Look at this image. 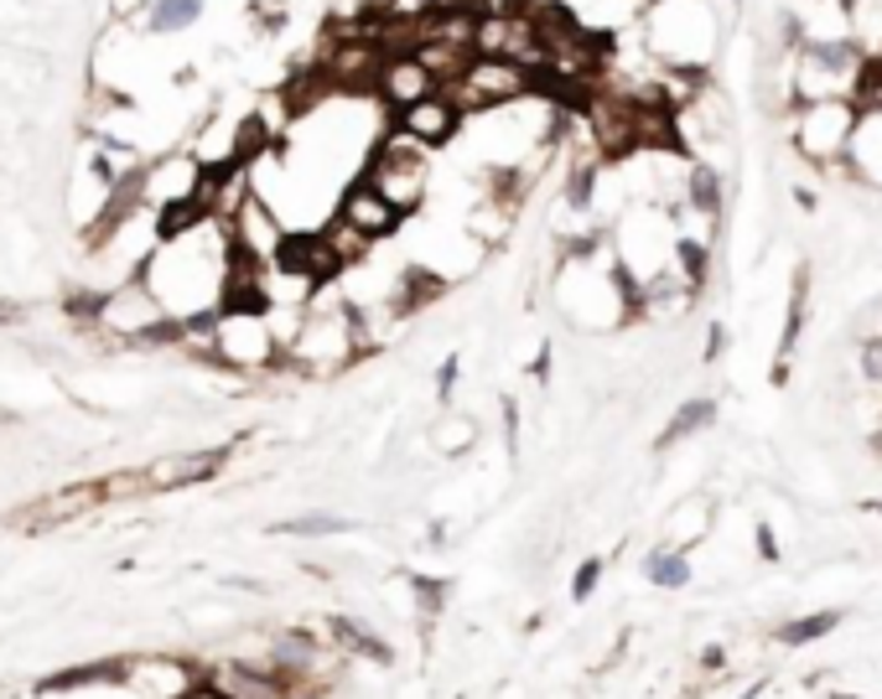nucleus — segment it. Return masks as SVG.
Masks as SVG:
<instances>
[{
    "instance_id": "f257e3e1",
    "label": "nucleus",
    "mask_w": 882,
    "mask_h": 699,
    "mask_svg": "<svg viewBox=\"0 0 882 699\" xmlns=\"http://www.w3.org/2000/svg\"><path fill=\"white\" fill-rule=\"evenodd\" d=\"M639 31H644V52L660 68L712 73L716 31H721L712 0H649Z\"/></svg>"
},
{
    "instance_id": "f03ea898",
    "label": "nucleus",
    "mask_w": 882,
    "mask_h": 699,
    "mask_svg": "<svg viewBox=\"0 0 882 699\" xmlns=\"http://www.w3.org/2000/svg\"><path fill=\"white\" fill-rule=\"evenodd\" d=\"M789 156L810 166L815 177H835L852 161V145L861 130V109L852 99H820V104H794L784 119Z\"/></svg>"
},
{
    "instance_id": "7ed1b4c3",
    "label": "nucleus",
    "mask_w": 882,
    "mask_h": 699,
    "mask_svg": "<svg viewBox=\"0 0 882 699\" xmlns=\"http://www.w3.org/2000/svg\"><path fill=\"white\" fill-rule=\"evenodd\" d=\"M363 182L374 186L384 203H395L406 218H421V208L431 203V151L389 125L363 161Z\"/></svg>"
},
{
    "instance_id": "20e7f679",
    "label": "nucleus",
    "mask_w": 882,
    "mask_h": 699,
    "mask_svg": "<svg viewBox=\"0 0 882 699\" xmlns=\"http://www.w3.org/2000/svg\"><path fill=\"white\" fill-rule=\"evenodd\" d=\"M214 363L239 373H265L286 363V342L270 311H218L214 316Z\"/></svg>"
},
{
    "instance_id": "39448f33",
    "label": "nucleus",
    "mask_w": 882,
    "mask_h": 699,
    "mask_svg": "<svg viewBox=\"0 0 882 699\" xmlns=\"http://www.w3.org/2000/svg\"><path fill=\"white\" fill-rule=\"evenodd\" d=\"M457 104H462V115H494V109H509V104H520L529 93H540V78L520 63H503V57H473L468 68L457 73L452 83H447Z\"/></svg>"
},
{
    "instance_id": "423d86ee",
    "label": "nucleus",
    "mask_w": 882,
    "mask_h": 699,
    "mask_svg": "<svg viewBox=\"0 0 882 699\" xmlns=\"http://www.w3.org/2000/svg\"><path fill=\"white\" fill-rule=\"evenodd\" d=\"M229 445H208V451H167L156 456L151 466H136L141 471V492H182V488H203L214 482L218 471L229 466Z\"/></svg>"
},
{
    "instance_id": "0eeeda50",
    "label": "nucleus",
    "mask_w": 882,
    "mask_h": 699,
    "mask_svg": "<svg viewBox=\"0 0 882 699\" xmlns=\"http://www.w3.org/2000/svg\"><path fill=\"white\" fill-rule=\"evenodd\" d=\"M333 218H343V223H348L354 233H363L369 244H389V238H395V233L410 223L406 212L395 208V203H384V197H380V192H374L369 182H363V177H354V182L343 186V197H337Z\"/></svg>"
},
{
    "instance_id": "6e6552de",
    "label": "nucleus",
    "mask_w": 882,
    "mask_h": 699,
    "mask_svg": "<svg viewBox=\"0 0 882 699\" xmlns=\"http://www.w3.org/2000/svg\"><path fill=\"white\" fill-rule=\"evenodd\" d=\"M389 125L406 130L410 140H421L426 151H442V145H452L468 130V115H462V104H457L452 93L442 89V93H431V99H421V104L400 109V115H389Z\"/></svg>"
},
{
    "instance_id": "1a4fd4ad",
    "label": "nucleus",
    "mask_w": 882,
    "mask_h": 699,
    "mask_svg": "<svg viewBox=\"0 0 882 699\" xmlns=\"http://www.w3.org/2000/svg\"><path fill=\"white\" fill-rule=\"evenodd\" d=\"M447 83L426 68V57H416V52H395V57H384L380 68V83H374V99H380L389 115H400L410 104H421L431 93H442Z\"/></svg>"
},
{
    "instance_id": "9d476101",
    "label": "nucleus",
    "mask_w": 882,
    "mask_h": 699,
    "mask_svg": "<svg viewBox=\"0 0 882 699\" xmlns=\"http://www.w3.org/2000/svg\"><path fill=\"white\" fill-rule=\"evenodd\" d=\"M104 497H110L104 477H99V482H78V488L48 492L42 503H31V508H22V513H11V523H16V529H57V523H73V518H84L89 508H99Z\"/></svg>"
},
{
    "instance_id": "9b49d317",
    "label": "nucleus",
    "mask_w": 882,
    "mask_h": 699,
    "mask_svg": "<svg viewBox=\"0 0 882 699\" xmlns=\"http://www.w3.org/2000/svg\"><path fill=\"white\" fill-rule=\"evenodd\" d=\"M322 632H328L333 652H343V658H358V663H380V669H395V648H389V643H384V637L369 627V622H358V617H343V611H333V617L322 622Z\"/></svg>"
},
{
    "instance_id": "f8f14e48",
    "label": "nucleus",
    "mask_w": 882,
    "mask_h": 699,
    "mask_svg": "<svg viewBox=\"0 0 882 699\" xmlns=\"http://www.w3.org/2000/svg\"><path fill=\"white\" fill-rule=\"evenodd\" d=\"M712 523H716V503H712V497H701V492H691V497H680V503L669 508L665 544H675V549H686V555H691L695 544H706V539H712Z\"/></svg>"
},
{
    "instance_id": "ddd939ff",
    "label": "nucleus",
    "mask_w": 882,
    "mask_h": 699,
    "mask_svg": "<svg viewBox=\"0 0 882 699\" xmlns=\"http://www.w3.org/2000/svg\"><path fill=\"white\" fill-rule=\"evenodd\" d=\"M406 591H410V617H416V632L431 643V632L442 627L447 606H452V591L457 585L447 575H406Z\"/></svg>"
},
{
    "instance_id": "4468645a",
    "label": "nucleus",
    "mask_w": 882,
    "mask_h": 699,
    "mask_svg": "<svg viewBox=\"0 0 882 699\" xmlns=\"http://www.w3.org/2000/svg\"><path fill=\"white\" fill-rule=\"evenodd\" d=\"M712 419H716V399H706V394L686 399V404H680V410H669V419L660 425V436H654V451H660V456L680 451V445L695 441L701 430H712Z\"/></svg>"
},
{
    "instance_id": "2eb2a0df",
    "label": "nucleus",
    "mask_w": 882,
    "mask_h": 699,
    "mask_svg": "<svg viewBox=\"0 0 882 699\" xmlns=\"http://www.w3.org/2000/svg\"><path fill=\"white\" fill-rule=\"evenodd\" d=\"M852 186L882 197V109L878 115H861L857 145H852Z\"/></svg>"
},
{
    "instance_id": "dca6fc26",
    "label": "nucleus",
    "mask_w": 882,
    "mask_h": 699,
    "mask_svg": "<svg viewBox=\"0 0 882 699\" xmlns=\"http://www.w3.org/2000/svg\"><path fill=\"white\" fill-rule=\"evenodd\" d=\"M841 622H846V606H820V611H805V617L779 622V627H774V643H779V648H815V643H826Z\"/></svg>"
},
{
    "instance_id": "f3484780",
    "label": "nucleus",
    "mask_w": 882,
    "mask_h": 699,
    "mask_svg": "<svg viewBox=\"0 0 882 699\" xmlns=\"http://www.w3.org/2000/svg\"><path fill=\"white\" fill-rule=\"evenodd\" d=\"M477 445V419L468 415V410H442V415L431 419V451L436 456H468Z\"/></svg>"
},
{
    "instance_id": "a211bd4d",
    "label": "nucleus",
    "mask_w": 882,
    "mask_h": 699,
    "mask_svg": "<svg viewBox=\"0 0 882 699\" xmlns=\"http://www.w3.org/2000/svg\"><path fill=\"white\" fill-rule=\"evenodd\" d=\"M644 581L654 585V591H686V585H691V555L660 539V544L644 555Z\"/></svg>"
},
{
    "instance_id": "6ab92c4d",
    "label": "nucleus",
    "mask_w": 882,
    "mask_h": 699,
    "mask_svg": "<svg viewBox=\"0 0 882 699\" xmlns=\"http://www.w3.org/2000/svg\"><path fill=\"white\" fill-rule=\"evenodd\" d=\"M197 16H203V0H156L145 11V31L151 37H171V31H188Z\"/></svg>"
},
{
    "instance_id": "aec40b11",
    "label": "nucleus",
    "mask_w": 882,
    "mask_h": 699,
    "mask_svg": "<svg viewBox=\"0 0 882 699\" xmlns=\"http://www.w3.org/2000/svg\"><path fill=\"white\" fill-rule=\"evenodd\" d=\"M270 534H286V539H333V534H348V518H343V513H296V518H281V523H270Z\"/></svg>"
},
{
    "instance_id": "412c9836",
    "label": "nucleus",
    "mask_w": 882,
    "mask_h": 699,
    "mask_svg": "<svg viewBox=\"0 0 882 699\" xmlns=\"http://www.w3.org/2000/svg\"><path fill=\"white\" fill-rule=\"evenodd\" d=\"M602 570H608V559L602 555H587L581 565H576V575H572V601L576 606H587L597 596V585H602Z\"/></svg>"
},
{
    "instance_id": "4be33fe9",
    "label": "nucleus",
    "mask_w": 882,
    "mask_h": 699,
    "mask_svg": "<svg viewBox=\"0 0 882 699\" xmlns=\"http://www.w3.org/2000/svg\"><path fill=\"white\" fill-rule=\"evenodd\" d=\"M721 352H727V326L712 322L706 326V337H701V363H716Z\"/></svg>"
},
{
    "instance_id": "5701e85b",
    "label": "nucleus",
    "mask_w": 882,
    "mask_h": 699,
    "mask_svg": "<svg viewBox=\"0 0 882 699\" xmlns=\"http://www.w3.org/2000/svg\"><path fill=\"white\" fill-rule=\"evenodd\" d=\"M753 539H758V555H764L768 565H779V544H774V529H768V523H758V534H753Z\"/></svg>"
},
{
    "instance_id": "b1692460",
    "label": "nucleus",
    "mask_w": 882,
    "mask_h": 699,
    "mask_svg": "<svg viewBox=\"0 0 882 699\" xmlns=\"http://www.w3.org/2000/svg\"><path fill=\"white\" fill-rule=\"evenodd\" d=\"M872 456H882V410H878V430H872Z\"/></svg>"
},
{
    "instance_id": "393cba45",
    "label": "nucleus",
    "mask_w": 882,
    "mask_h": 699,
    "mask_svg": "<svg viewBox=\"0 0 882 699\" xmlns=\"http://www.w3.org/2000/svg\"><path fill=\"white\" fill-rule=\"evenodd\" d=\"M826 699H867V695H852V689H831Z\"/></svg>"
},
{
    "instance_id": "a878e982",
    "label": "nucleus",
    "mask_w": 882,
    "mask_h": 699,
    "mask_svg": "<svg viewBox=\"0 0 882 699\" xmlns=\"http://www.w3.org/2000/svg\"><path fill=\"white\" fill-rule=\"evenodd\" d=\"M5 322H11V306H5V301H0V326H5Z\"/></svg>"
}]
</instances>
